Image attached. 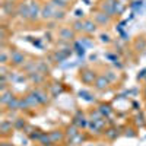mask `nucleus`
Here are the masks:
<instances>
[{"label": "nucleus", "instance_id": "nucleus-1", "mask_svg": "<svg viewBox=\"0 0 146 146\" xmlns=\"http://www.w3.org/2000/svg\"><path fill=\"white\" fill-rule=\"evenodd\" d=\"M27 62H28V60H27V54L23 53L22 50H19V48H15L13 51H10V63H9L10 67L21 69Z\"/></svg>", "mask_w": 146, "mask_h": 146}, {"label": "nucleus", "instance_id": "nucleus-2", "mask_svg": "<svg viewBox=\"0 0 146 146\" xmlns=\"http://www.w3.org/2000/svg\"><path fill=\"white\" fill-rule=\"evenodd\" d=\"M79 80L83 83V85H88V86H91V85H94L95 83V80H96V73H95V70H92V69H89V67H83V69H80V72H79Z\"/></svg>", "mask_w": 146, "mask_h": 146}, {"label": "nucleus", "instance_id": "nucleus-3", "mask_svg": "<svg viewBox=\"0 0 146 146\" xmlns=\"http://www.w3.org/2000/svg\"><path fill=\"white\" fill-rule=\"evenodd\" d=\"M76 32L73 31V28L72 27H60L58 29H57V38H58V41H63V42H70V41H73L76 38Z\"/></svg>", "mask_w": 146, "mask_h": 146}, {"label": "nucleus", "instance_id": "nucleus-4", "mask_svg": "<svg viewBox=\"0 0 146 146\" xmlns=\"http://www.w3.org/2000/svg\"><path fill=\"white\" fill-rule=\"evenodd\" d=\"M92 19L98 23V27H102V28H105V27H110L111 25V22H113V18L111 16H108L105 12H102V10H96L95 13H92Z\"/></svg>", "mask_w": 146, "mask_h": 146}, {"label": "nucleus", "instance_id": "nucleus-5", "mask_svg": "<svg viewBox=\"0 0 146 146\" xmlns=\"http://www.w3.org/2000/svg\"><path fill=\"white\" fill-rule=\"evenodd\" d=\"M98 9L105 12L108 16H111L113 19L117 16L115 15V0H100Z\"/></svg>", "mask_w": 146, "mask_h": 146}, {"label": "nucleus", "instance_id": "nucleus-6", "mask_svg": "<svg viewBox=\"0 0 146 146\" xmlns=\"http://www.w3.org/2000/svg\"><path fill=\"white\" fill-rule=\"evenodd\" d=\"M13 130H15V126H13V121L10 120H3L0 123V135H2V139H9L13 135Z\"/></svg>", "mask_w": 146, "mask_h": 146}, {"label": "nucleus", "instance_id": "nucleus-7", "mask_svg": "<svg viewBox=\"0 0 146 146\" xmlns=\"http://www.w3.org/2000/svg\"><path fill=\"white\" fill-rule=\"evenodd\" d=\"M41 9L42 5H40L38 2H29V22H36L41 19Z\"/></svg>", "mask_w": 146, "mask_h": 146}, {"label": "nucleus", "instance_id": "nucleus-8", "mask_svg": "<svg viewBox=\"0 0 146 146\" xmlns=\"http://www.w3.org/2000/svg\"><path fill=\"white\" fill-rule=\"evenodd\" d=\"M56 7L48 2V3H44L42 5V9H41V19L48 22V21H54V15H56Z\"/></svg>", "mask_w": 146, "mask_h": 146}, {"label": "nucleus", "instance_id": "nucleus-9", "mask_svg": "<svg viewBox=\"0 0 146 146\" xmlns=\"http://www.w3.org/2000/svg\"><path fill=\"white\" fill-rule=\"evenodd\" d=\"M32 91L35 92L36 98L40 100L41 105H47L48 102H50V96H51V95H50V92H48L47 88H34Z\"/></svg>", "mask_w": 146, "mask_h": 146}, {"label": "nucleus", "instance_id": "nucleus-10", "mask_svg": "<svg viewBox=\"0 0 146 146\" xmlns=\"http://www.w3.org/2000/svg\"><path fill=\"white\" fill-rule=\"evenodd\" d=\"M16 9H18V5L15 2H7V0H3V3H2L3 15H6V16H15L16 15Z\"/></svg>", "mask_w": 146, "mask_h": 146}, {"label": "nucleus", "instance_id": "nucleus-11", "mask_svg": "<svg viewBox=\"0 0 146 146\" xmlns=\"http://www.w3.org/2000/svg\"><path fill=\"white\" fill-rule=\"evenodd\" d=\"M27 78L29 79V82L32 85H36V86H41V85H44L45 80H47V76L41 72H34V73H31V75H28Z\"/></svg>", "mask_w": 146, "mask_h": 146}, {"label": "nucleus", "instance_id": "nucleus-12", "mask_svg": "<svg viewBox=\"0 0 146 146\" xmlns=\"http://www.w3.org/2000/svg\"><path fill=\"white\" fill-rule=\"evenodd\" d=\"M50 133V139L53 142V146L54 145H60V143H63L67 137H66V133L63 130H51V131H48Z\"/></svg>", "mask_w": 146, "mask_h": 146}, {"label": "nucleus", "instance_id": "nucleus-13", "mask_svg": "<svg viewBox=\"0 0 146 146\" xmlns=\"http://www.w3.org/2000/svg\"><path fill=\"white\" fill-rule=\"evenodd\" d=\"M83 23H85V31H83V34H86V35H94V34H96L98 32V23H96L94 19H91V18H88V19H85L83 21Z\"/></svg>", "mask_w": 146, "mask_h": 146}, {"label": "nucleus", "instance_id": "nucleus-14", "mask_svg": "<svg viewBox=\"0 0 146 146\" xmlns=\"http://www.w3.org/2000/svg\"><path fill=\"white\" fill-rule=\"evenodd\" d=\"M16 16H19L23 21H29V3H19L16 9Z\"/></svg>", "mask_w": 146, "mask_h": 146}, {"label": "nucleus", "instance_id": "nucleus-15", "mask_svg": "<svg viewBox=\"0 0 146 146\" xmlns=\"http://www.w3.org/2000/svg\"><path fill=\"white\" fill-rule=\"evenodd\" d=\"M110 83H111V82L105 78V75H100L98 78H96V80H95V83L92 85V86H94L96 91H105V89L108 88Z\"/></svg>", "mask_w": 146, "mask_h": 146}, {"label": "nucleus", "instance_id": "nucleus-16", "mask_svg": "<svg viewBox=\"0 0 146 146\" xmlns=\"http://www.w3.org/2000/svg\"><path fill=\"white\" fill-rule=\"evenodd\" d=\"M120 135H121L120 130H118L117 127H113V126L107 127V129H105V131H104V137H105L108 142H113V140H115Z\"/></svg>", "mask_w": 146, "mask_h": 146}, {"label": "nucleus", "instance_id": "nucleus-17", "mask_svg": "<svg viewBox=\"0 0 146 146\" xmlns=\"http://www.w3.org/2000/svg\"><path fill=\"white\" fill-rule=\"evenodd\" d=\"M48 92H50V95H51V98H56L57 95H60L63 92V85H62V82H57V80H54L50 86H48Z\"/></svg>", "mask_w": 146, "mask_h": 146}, {"label": "nucleus", "instance_id": "nucleus-18", "mask_svg": "<svg viewBox=\"0 0 146 146\" xmlns=\"http://www.w3.org/2000/svg\"><path fill=\"white\" fill-rule=\"evenodd\" d=\"M15 98V95H13V92H12L10 89H7V91H5V92H2V96H0V104H2L3 107H6L12 100Z\"/></svg>", "mask_w": 146, "mask_h": 146}, {"label": "nucleus", "instance_id": "nucleus-19", "mask_svg": "<svg viewBox=\"0 0 146 146\" xmlns=\"http://www.w3.org/2000/svg\"><path fill=\"white\" fill-rule=\"evenodd\" d=\"M64 133H66V137H67V139H73L75 136H78L80 131H79V127H78V126H75V124L72 123L70 126L66 127V131H64Z\"/></svg>", "mask_w": 146, "mask_h": 146}, {"label": "nucleus", "instance_id": "nucleus-20", "mask_svg": "<svg viewBox=\"0 0 146 146\" xmlns=\"http://www.w3.org/2000/svg\"><path fill=\"white\" fill-rule=\"evenodd\" d=\"M50 3H51L56 9H64V10H67V9L72 6L67 0H50Z\"/></svg>", "mask_w": 146, "mask_h": 146}, {"label": "nucleus", "instance_id": "nucleus-21", "mask_svg": "<svg viewBox=\"0 0 146 146\" xmlns=\"http://www.w3.org/2000/svg\"><path fill=\"white\" fill-rule=\"evenodd\" d=\"M12 121H13L15 130H25V127L28 126V121L25 118H22V117H18V118L12 120Z\"/></svg>", "mask_w": 146, "mask_h": 146}, {"label": "nucleus", "instance_id": "nucleus-22", "mask_svg": "<svg viewBox=\"0 0 146 146\" xmlns=\"http://www.w3.org/2000/svg\"><path fill=\"white\" fill-rule=\"evenodd\" d=\"M70 27L73 28V31H75L76 34H82V32L85 31V23H83V21H80V19L73 21Z\"/></svg>", "mask_w": 146, "mask_h": 146}, {"label": "nucleus", "instance_id": "nucleus-23", "mask_svg": "<svg viewBox=\"0 0 146 146\" xmlns=\"http://www.w3.org/2000/svg\"><path fill=\"white\" fill-rule=\"evenodd\" d=\"M36 143H40V145H42V146H53V142H51V139H50V133L44 131L42 135H41V137H40V140L36 142Z\"/></svg>", "mask_w": 146, "mask_h": 146}, {"label": "nucleus", "instance_id": "nucleus-24", "mask_svg": "<svg viewBox=\"0 0 146 146\" xmlns=\"http://www.w3.org/2000/svg\"><path fill=\"white\" fill-rule=\"evenodd\" d=\"M36 72H41L44 73V75H50V67L47 66V62H42V60H40V62H36Z\"/></svg>", "mask_w": 146, "mask_h": 146}, {"label": "nucleus", "instance_id": "nucleus-25", "mask_svg": "<svg viewBox=\"0 0 146 146\" xmlns=\"http://www.w3.org/2000/svg\"><path fill=\"white\" fill-rule=\"evenodd\" d=\"M42 133H44V131H42L41 129H38V127H35V129H34V130H32V131L29 133V135H28V137H29V139H31L32 142H38V140H40V137H41V135H42Z\"/></svg>", "mask_w": 146, "mask_h": 146}, {"label": "nucleus", "instance_id": "nucleus-26", "mask_svg": "<svg viewBox=\"0 0 146 146\" xmlns=\"http://www.w3.org/2000/svg\"><path fill=\"white\" fill-rule=\"evenodd\" d=\"M98 110H100V113L102 114V117H105V118L113 113V108L110 107V104H101Z\"/></svg>", "mask_w": 146, "mask_h": 146}, {"label": "nucleus", "instance_id": "nucleus-27", "mask_svg": "<svg viewBox=\"0 0 146 146\" xmlns=\"http://www.w3.org/2000/svg\"><path fill=\"white\" fill-rule=\"evenodd\" d=\"M19 100H21V98L15 96V98L6 105V110H9V111H16V110H19Z\"/></svg>", "mask_w": 146, "mask_h": 146}, {"label": "nucleus", "instance_id": "nucleus-28", "mask_svg": "<svg viewBox=\"0 0 146 146\" xmlns=\"http://www.w3.org/2000/svg\"><path fill=\"white\" fill-rule=\"evenodd\" d=\"M0 63L2 64H9L10 63V53H7L5 48H2V51H0Z\"/></svg>", "mask_w": 146, "mask_h": 146}, {"label": "nucleus", "instance_id": "nucleus-29", "mask_svg": "<svg viewBox=\"0 0 146 146\" xmlns=\"http://www.w3.org/2000/svg\"><path fill=\"white\" fill-rule=\"evenodd\" d=\"M66 13H67V10L64 9H57L56 10V15H54V21L58 22V21H63L66 18Z\"/></svg>", "mask_w": 146, "mask_h": 146}, {"label": "nucleus", "instance_id": "nucleus-30", "mask_svg": "<svg viewBox=\"0 0 146 146\" xmlns=\"http://www.w3.org/2000/svg\"><path fill=\"white\" fill-rule=\"evenodd\" d=\"M104 75H105V78H107V79H108L110 82H111V83H113L114 80H117V75H115L114 72H111V70H108V72H105Z\"/></svg>", "mask_w": 146, "mask_h": 146}, {"label": "nucleus", "instance_id": "nucleus-31", "mask_svg": "<svg viewBox=\"0 0 146 146\" xmlns=\"http://www.w3.org/2000/svg\"><path fill=\"white\" fill-rule=\"evenodd\" d=\"M113 40H111V35L110 34H101V42L104 44H110Z\"/></svg>", "mask_w": 146, "mask_h": 146}, {"label": "nucleus", "instance_id": "nucleus-32", "mask_svg": "<svg viewBox=\"0 0 146 146\" xmlns=\"http://www.w3.org/2000/svg\"><path fill=\"white\" fill-rule=\"evenodd\" d=\"M0 146H15V145L12 143V142H7L6 139H3V140H2V143H0Z\"/></svg>", "mask_w": 146, "mask_h": 146}, {"label": "nucleus", "instance_id": "nucleus-33", "mask_svg": "<svg viewBox=\"0 0 146 146\" xmlns=\"http://www.w3.org/2000/svg\"><path fill=\"white\" fill-rule=\"evenodd\" d=\"M143 76H146V69H145V70H142V75H139V76H137V79H142Z\"/></svg>", "mask_w": 146, "mask_h": 146}, {"label": "nucleus", "instance_id": "nucleus-34", "mask_svg": "<svg viewBox=\"0 0 146 146\" xmlns=\"http://www.w3.org/2000/svg\"><path fill=\"white\" fill-rule=\"evenodd\" d=\"M143 98H145V101H146V85H145V88H143Z\"/></svg>", "mask_w": 146, "mask_h": 146}, {"label": "nucleus", "instance_id": "nucleus-35", "mask_svg": "<svg viewBox=\"0 0 146 146\" xmlns=\"http://www.w3.org/2000/svg\"><path fill=\"white\" fill-rule=\"evenodd\" d=\"M67 2H69L70 5H73V3H75V2H76V0H67Z\"/></svg>", "mask_w": 146, "mask_h": 146}, {"label": "nucleus", "instance_id": "nucleus-36", "mask_svg": "<svg viewBox=\"0 0 146 146\" xmlns=\"http://www.w3.org/2000/svg\"><path fill=\"white\" fill-rule=\"evenodd\" d=\"M7 2H16V0H7Z\"/></svg>", "mask_w": 146, "mask_h": 146}, {"label": "nucleus", "instance_id": "nucleus-37", "mask_svg": "<svg viewBox=\"0 0 146 146\" xmlns=\"http://www.w3.org/2000/svg\"><path fill=\"white\" fill-rule=\"evenodd\" d=\"M145 110H146V101H145Z\"/></svg>", "mask_w": 146, "mask_h": 146}]
</instances>
